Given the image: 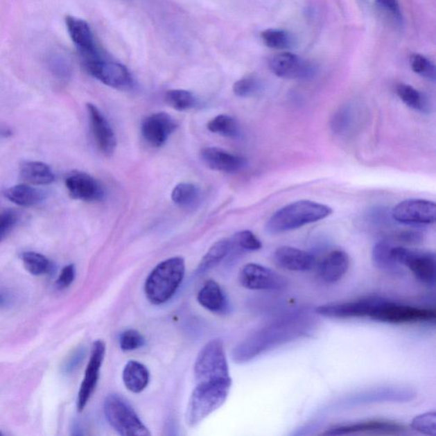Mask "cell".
<instances>
[{
    "instance_id": "obj_1",
    "label": "cell",
    "mask_w": 436,
    "mask_h": 436,
    "mask_svg": "<svg viewBox=\"0 0 436 436\" xmlns=\"http://www.w3.org/2000/svg\"><path fill=\"white\" fill-rule=\"evenodd\" d=\"M316 327L317 322L311 309L288 311L250 334L234 348L233 359L237 363H248L279 346L312 336Z\"/></svg>"
},
{
    "instance_id": "obj_2",
    "label": "cell",
    "mask_w": 436,
    "mask_h": 436,
    "mask_svg": "<svg viewBox=\"0 0 436 436\" xmlns=\"http://www.w3.org/2000/svg\"><path fill=\"white\" fill-rule=\"evenodd\" d=\"M333 213L326 204L311 200H298L274 212L265 229L268 234H279L322 221Z\"/></svg>"
},
{
    "instance_id": "obj_3",
    "label": "cell",
    "mask_w": 436,
    "mask_h": 436,
    "mask_svg": "<svg viewBox=\"0 0 436 436\" xmlns=\"http://www.w3.org/2000/svg\"><path fill=\"white\" fill-rule=\"evenodd\" d=\"M185 274V262L175 256L158 264L147 278L145 293L154 304H162L171 299L180 286Z\"/></svg>"
},
{
    "instance_id": "obj_4",
    "label": "cell",
    "mask_w": 436,
    "mask_h": 436,
    "mask_svg": "<svg viewBox=\"0 0 436 436\" xmlns=\"http://www.w3.org/2000/svg\"><path fill=\"white\" fill-rule=\"evenodd\" d=\"M231 385L232 380L198 383L189 399L186 413L189 426H196L221 408L229 396Z\"/></svg>"
},
{
    "instance_id": "obj_5",
    "label": "cell",
    "mask_w": 436,
    "mask_h": 436,
    "mask_svg": "<svg viewBox=\"0 0 436 436\" xmlns=\"http://www.w3.org/2000/svg\"><path fill=\"white\" fill-rule=\"evenodd\" d=\"M375 322L390 324L435 323V308H419L377 297L369 317Z\"/></svg>"
},
{
    "instance_id": "obj_6",
    "label": "cell",
    "mask_w": 436,
    "mask_h": 436,
    "mask_svg": "<svg viewBox=\"0 0 436 436\" xmlns=\"http://www.w3.org/2000/svg\"><path fill=\"white\" fill-rule=\"evenodd\" d=\"M104 412L110 426L123 436H148L150 432L141 422L133 408L118 394L107 396Z\"/></svg>"
},
{
    "instance_id": "obj_7",
    "label": "cell",
    "mask_w": 436,
    "mask_h": 436,
    "mask_svg": "<svg viewBox=\"0 0 436 436\" xmlns=\"http://www.w3.org/2000/svg\"><path fill=\"white\" fill-rule=\"evenodd\" d=\"M80 55L85 69L103 84L119 89H125L132 87V77L124 65L104 60L101 57L98 50Z\"/></svg>"
},
{
    "instance_id": "obj_8",
    "label": "cell",
    "mask_w": 436,
    "mask_h": 436,
    "mask_svg": "<svg viewBox=\"0 0 436 436\" xmlns=\"http://www.w3.org/2000/svg\"><path fill=\"white\" fill-rule=\"evenodd\" d=\"M197 382L232 380L223 342L215 339L200 350L195 364Z\"/></svg>"
},
{
    "instance_id": "obj_9",
    "label": "cell",
    "mask_w": 436,
    "mask_h": 436,
    "mask_svg": "<svg viewBox=\"0 0 436 436\" xmlns=\"http://www.w3.org/2000/svg\"><path fill=\"white\" fill-rule=\"evenodd\" d=\"M417 396L415 390L400 386L374 387L360 391L342 398L338 402L339 408H349L380 403H408Z\"/></svg>"
},
{
    "instance_id": "obj_10",
    "label": "cell",
    "mask_w": 436,
    "mask_h": 436,
    "mask_svg": "<svg viewBox=\"0 0 436 436\" xmlns=\"http://www.w3.org/2000/svg\"><path fill=\"white\" fill-rule=\"evenodd\" d=\"M391 254L400 265L408 267L417 281L428 286H435V255L434 252L397 247L391 249Z\"/></svg>"
},
{
    "instance_id": "obj_11",
    "label": "cell",
    "mask_w": 436,
    "mask_h": 436,
    "mask_svg": "<svg viewBox=\"0 0 436 436\" xmlns=\"http://www.w3.org/2000/svg\"><path fill=\"white\" fill-rule=\"evenodd\" d=\"M238 281L247 289L274 292L284 290L288 285V279L258 263H248L242 268Z\"/></svg>"
},
{
    "instance_id": "obj_12",
    "label": "cell",
    "mask_w": 436,
    "mask_h": 436,
    "mask_svg": "<svg viewBox=\"0 0 436 436\" xmlns=\"http://www.w3.org/2000/svg\"><path fill=\"white\" fill-rule=\"evenodd\" d=\"M391 215L394 221L403 225H428L435 222L436 206L428 200H406L394 207Z\"/></svg>"
},
{
    "instance_id": "obj_13",
    "label": "cell",
    "mask_w": 436,
    "mask_h": 436,
    "mask_svg": "<svg viewBox=\"0 0 436 436\" xmlns=\"http://www.w3.org/2000/svg\"><path fill=\"white\" fill-rule=\"evenodd\" d=\"M268 66L272 73L282 79H308L315 73V68L311 63L290 52L274 55L268 61Z\"/></svg>"
},
{
    "instance_id": "obj_14",
    "label": "cell",
    "mask_w": 436,
    "mask_h": 436,
    "mask_svg": "<svg viewBox=\"0 0 436 436\" xmlns=\"http://www.w3.org/2000/svg\"><path fill=\"white\" fill-rule=\"evenodd\" d=\"M105 353V342L98 340L93 344L91 358H89L85 377L82 381L79 394H78L77 408L79 412L83 411L87 407L89 399L98 385L100 370Z\"/></svg>"
},
{
    "instance_id": "obj_15",
    "label": "cell",
    "mask_w": 436,
    "mask_h": 436,
    "mask_svg": "<svg viewBox=\"0 0 436 436\" xmlns=\"http://www.w3.org/2000/svg\"><path fill=\"white\" fill-rule=\"evenodd\" d=\"M377 300V297H367L363 299L331 303L315 308V313L322 317L329 319L368 318Z\"/></svg>"
},
{
    "instance_id": "obj_16",
    "label": "cell",
    "mask_w": 436,
    "mask_h": 436,
    "mask_svg": "<svg viewBox=\"0 0 436 436\" xmlns=\"http://www.w3.org/2000/svg\"><path fill=\"white\" fill-rule=\"evenodd\" d=\"M407 433V428L397 423L387 420H369L364 422L346 424L330 428L323 435H401Z\"/></svg>"
},
{
    "instance_id": "obj_17",
    "label": "cell",
    "mask_w": 436,
    "mask_h": 436,
    "mask_svg": "<svg viewBox=\"0 0 436 436\" xmlns=\"http://www.w3.org/2000/svg\"><path fill=\"white\" fill-rule=\"evenodd\" d=\"M87 109L89 128L96 146L103 155H113L117 147V139L110 122L94 104L88 103Z\"/></svg>"
},
{
    "instance_id": "obj_18",
    "label": "cell",
    "mask_w": 436,
    "mask_h": 436,
    "mask_svg": "<svg viewBox=\"0 0 436 436\" xmlns=\"http://www.w3.org/2000/svg\"><path fill=\"white\" fill-rule=\"evenodd\" d=\"M177 125L170 114L156 113L149 115L141 123V132L145 141L151 146L159 148L168 140Z\"/></svg>"
},
{
    "instance_id": "obj_19",
    "label": "cell",
    "mask_w": 436,
    "mask_h": 436,
    "mask_svg": "<svg viewBox=\"0 0 436 436\" xmlns=\"http://www.w3.org/2000/svg\"><path fill=\"white\" fill-rule=\"evenodd\" d=\"M71 198L85 202L102 200L104 189L100 182L91 175L84 173H70L65 180Z\"/></svg>"
},
{
    "instance_id": "obj_20",
    "label": "cell",
    "mask_w": 436,
    "mask_h": 436,
    "mask_svg": "<svg viewBox=\"0 0 436 436\" xmlns=\"http://www.w3.org/2000/svg\"><path fill=\"white\" fill-rule=\"evenodd\" d=\"M200 158L208 168L222 173H237L247 165V162L241 156L216 147L203 148L200 152Z\"/></svg>"
},
{
    "instance_id": "obj_21",
    "label": "cell",
    "mask_w": 436,
    "mask_h": 436,
    "mask_svg": "<svg viewBox=\"0 0 436 436\" xmlns=\"http://www.w3.org/2000/svg\"><path fill=\"white\" fill-rule=\"evenodd\" d=\"M274 260L279 267L297 272L311 270L316 263L311 253L292 247H279L274 252Z\"/></svg>"
},
{
    "instance_id": "obj_22",
    "label": "cell",
    "mask_w": 436,
    "mask_h": 436,
    "mask_svg": "<svg viewBox=\"0 0 436 436\" xmlns=\"http://www.w3.org/2000/svg\"><path fill=\"white\" fill-rule=\"evenodd\" d=\"M349 267L347 253L342 250H335L329 253L318 266V274L326 283H336L345 277Z\"/></svg>"
},
{
    "instance_id": "obj_23",
    "label": "cell",
    "mask_w": 436,
    "mask_h": 436,
    "mask_svg": "<svg viewBox=\"0 0 436 436\" xmlns=\"http://www.w3.org/2000/svg\"><path fill=\"white\" fill-rule=\"evenodd\" d=\"M66 24L71 39L76 44L80 53L96 49L91 28L87 21L68 16L66 17Z\"/></svg>"
},
{
    "instance_id": "obj_24",
    "label": "cell",
    "mask_w": 436,
    "mask_h": 436,
    "mask_svg": "<svg viewBox=\"0 0 436 436\" xmlns=\"http://www.w3.org/2000/svg\"><path fill=\"white\" fill-rule=\"evenodd\" d=\"M197 299L201 306L211 312L222 314L228 309V300L217 282L209 281L200 289Z\"/></svg>"
},
{
    "instance_id": "obj_25",
    "label": "cell",
    "mask_w": 436,
    "mask_h": 436,
    "mask_svg": "<svg viewBox=\"0 0 436 436\" xmlns=\"http://www.w3.org/2000/svg\"><path fill=\"white\" fill-rule=\"evenodd\" d=\"M20 176L22 180L33 185H49L54 182L53 171L46 163L24 162L20 164Z\"/></svg>"
},
{
    "instance_id": "obj_26",
    "label": "cell",
    "mask_w": 436,
    "mask_h": 436,
    "mask_svg": "<svg viewBox=\"0 0 436 436\" xmlns=\"http://www.w3.org/2000/svg\"><path fill=\"white\" fill-rule=\"evenodd\" d=\"M123 381L130 392L139 394L146 389L149 382V372L144 365L130 360L123 371Z\"/></svg>"
},
{
    "instance_id": "obj_27",
    "label": "cell",
    "mask_w": 436,
    "mask_h": 436,
    "mask_svg": "<svg viewBox=\"0 0 436 436\" xmlns=\"http://www.w3.org/2000/svg\"><path fill=\"white\" fill-rule=\"evenodd\" d=\"M5 195L11 202L24 207H35L46 198L44 192L28 184L15 185L6 189Z\"/></svg>"
},
{
    "instance_id": "obj_28",
    "label": "cell",
    "mask_w": 436,
    "mask_h": 436,
    "mask_svg": "<svg viewBox=\"0 0 436 436\" xmlns=\"http://www.w3.org/2000/svg\"><path fill=\"white\" fill-rule=\"evenodd\" d=\"M392 245L387 241H378L372 251V260L378 270L392 274H401V268L391 254Z\"/></svg>"
},
{
    "instance_id": "obj_29",
    "label": "cell",
    "mask_w": 436,
    "mask_h": 436,
    "mask_svg": "<svg viewBox=\"0 0 436 436\" xmlns=\"http://www.w3.org/2000/svg\"><path fill=\"white\" fill-rule=\"evenodd\" d=\"M231 248H232V244H231V241L229 240H222L216 242V243L209 249V251L207 254L204 256L202 260H201L197 272H198L199 274H204L206 273L207 271L217 266L218 264L229 254Z\"/></svg>"
},
{
    "instance_id": "obj_30",
    "label": "cell",
    "mask_w": 436,
    "mask_h": 436,
    "mask_svg": "<svg viewBox=\"0 0 436 436\" xmlns=\"http://www.w3.org/2000/svg\"><path fill=\"white\" fill-rule=\"evenodd\" d=\"M264 44L277 50H288L295 46L296 40L286 30L270 28L261 33Z\"/></svg>"
},
{
    "instance_id": "obj_31",
    "label": "cell",
    "mask_w": 436,
    "mask_h": 436,
    "mask_svg": "<svg viewBox=\"0 0 436 436\" xmlns=\"http://www.w3.org/2000/svg\"><path fill=\"white\" fill-rule=\"evenodd\" d=\"M200 190L197 186L190 182H182L171 192V200L181 207H191L198 202Z\"/></svg>"
},
{
    "instance_id": "obj_32",
    "label": "cell",
    "mask_w": 436,
    "mask_h": 436,
    "mask_svg": "<svg viewBox=\"0 0 436 436\" xmlns=\"http://www.w3.org/2000/svg\"><path fill=\"white\" fill-rule=\"evenodd\" d=\"M396 93L406 105L413 110L426 113L428 111L427 101L422 93L419 92L411 85L400 84L397 85Z\"/></svg>"
},
{
    "instance_id": "obj_33",
    "label": "cell",
    "mask_w": 436,
    "mask_h": 436,
    "mask_svg": "<svg viewBox=\"0 0 436 436\" xmlns=\"http://www.w3.org/2000/svg\"><path fill=\"white\" fill-rule=\"evenodd\" d=\"M211 132L226 137H237L240 135V125L236 119L227 114H220L207 124Z\"/></svg>"
},
{
    "instance_id": "obj_34",
    "label": "cell",
    "mask_w": 436,
    "mask_h": 436,
    "mask_svg": "<svg viewBox=\"0 0 436 436\" xmlns=\"http://www.w3.org/2000/svg\"><path fill=\"white\" fill-rule=\"evenodd\" d=\"M21 259L26 270L30 274L36 275V277L50 273L52 270L51 261L46 256L40 254L39 252H24L21 256Z\"/></svg>"
},
{
    "instance_id": "obj_35",
    "label": "cell",
    "mask_w": 436,
    "mask_h": 436,
    "mask_svg": "<svg viewBox=\"0 0 436 436\" xmlns=\"http://www.w3.org/2000/svg\"><path fill=\"white\" fill-rule=\"evenodd\" d=\"M167 104L177 111H185L195 106L196 98L192 92L185 89H171L166 93Z\"/></svg>"
},
{
    "instance_id": "obj_36",
    "label": "cell",
    "mask_w": 436,
    "mask_h": 436,
    "mask_svg": "<svg viewBox=\"0 0 436 436\" xmlns=\"http://www.w3.org/2000/svg\"><path fill=\"white\" fill-rule=\"evenodd\" d=\"M354 111L350 107H344L333 114L331 121V128L335 134L344 135L352 128L354 123Z\"/></svg>"
},
{
    "instance_id": "obj_37",
    "label": "cell",
    "mask_w": 436,
    "mask_h": 436,
    "mask_svg": "<svg viewBox=\"0 0 436 436\" xmlns=\"http://www.w3.org/2000/svg\"><path fill=\"white\" fill-rule=\"evenodd\" d=\"M231 244L242 252H256L262 248V242L249 230L241 231L234 234Z\"/></svg>"
},
{
    "instance_id": "obj_38",
    "label": "cell",
    "mask_w": 436,
    "mask_h": 436,
    "mask_svg": "<svg viewBox=\"0 0 436 436\" xmlns=\"http://www.w3.org/2000/svg\"><path fill=\"white\" fill-rule=\"evenodd\" d=\"M410 64L413 72L419 74L420 76L435 82L436 79L435 66L430 60L423 55L413 54L410 58Z\"/></svg>"
},
{
    "instance_id": "obj_39",
    "label": "cell",
    "mask_w": 436,
    "mask_h": 436,
    "mask_svg": "<svg viewBox=\"0 0 436 436\" xmlns=\"http://www.w3.org/2000/svg\"><path fill=\"white\" fill-rule=\"evenodd\" d=\"M411 428L420 434L435 436L436 413L430 412L415 417L412 421Z\"/></svg>"
},
{
    "instance_id": "obj_40",
    "label": "cell",
    "mask_w": 436,
    "mask_h": 436,
    "mask_svg": "<svg viewBox=\"0 0 436 436\" xmlns=\"http://www.w3.org/2000/svg\"><path fill=\"white\" fill-rule=\"evenodd\" d=\"M260 82L254 76L242 78L234 83L233 91L240 98H249L259 91Z\"/></svg>"
},
{
    "instance_id": "obj_41",
    "label": "cell",
    "mask_w": 436,
    "mask_h": 436,
    "mask_svg": "<svg viewBox=\"0 0 436 436\" xmlns=\"http://www.w3.org/2000/svg\"><path fill=\"white\" fill-rule=\"evenodd\" d=\"M376 5L386 17L392 20L396 25H401L403 17L398 0H376Z\"/></svg>"
},
{
    "instance_id": "obj_42",
    "label": "cell",
    "mask_w": 436,
    "mask_h": 436,
    "mask_svg": "<svg viewBox=\"0 0 436 436\" xmlns=\"http://www.w3.org/2000/svg\"><path fill=\"white\" fill-rule=\"evenodd\" d=\"M145 339L139 331L136 330H128L124 331L119 338V345L123 351H133L143 347Z\"/></svg>"
},
{
    "instance_id": "obj_43",
    "label": "cell",
    "mask_w": 436,
    "mask_h": 436,
    "mask_svg": "<svg viewBox=\"0 0 436 436\" xmlns=\"http://www.w3.org/2000/svg\"><path fill=\"white\" fill-rule=\"evenodd\" d=\"M18 221L16 211L6 210L0 212V242L12 231Z\"/></svg>"
},
{
    "instance_id": "obj_44",
    "label": "cell",
    "mask_w": 436,
    "mask_h": 436,
    "mask_svg": "<svg viewBox=\"0 0 436 436\" xmlns=\"http://www.w3.org/2000/svg\"><path fill=\"white\" fill-rule=\"evenodd\" d=\"M51 72L60 80H67L70 76L71 68L69 63L64 58L55 55L50 61Z\"/></svg>"
},
{
    "instance_id": "obj_45",
    "label": "cell",
    "mask_w": 436,
    "mask_h": 436,
    "mask_svg": "<svg viewBox=\"0 0 436 436\" xmlns=\"http://www.w3.org/2000/svg\"><path fill=\"white\" fill-rule=\"evenodd\" d=\"M76 266L73 264H69L62 268L61 274H59L57 282H55V286L59 290L68 288L76 279Z\"/></svg>"
},
{
    "instance_id": "obj_46",
    "label": "cell",
    "mask_w": 436,
    "mask_h": 436,
    "mask_svg": "<svg viewBox=\"0 0 436 436\" xmlns=\"http://www.w3.org/2000/svg\"><path fill=\"white\" fill-rule=\"evenodd\" d=\"M85 351L83 349H77L71 355L68 360L65 361L63 366V372L67 374H71L79 366L81 361L83 360Z\"/></svg>"
},
{
    "instance_id": "obj_47",
    "label": "cell",
    "mask_w": 436,
    "mask_h": 436,
    "mask_svg": "<svg viewBox=\"0 0 436 436\" xmlns=\"http://www.w3.org/2000/svg\"><path fill=\"white\" fill-rule=\"evenodd\" d=\"M399 240L406 242V243H419L422 241L423 234L419 232H415V231H405L401 232L398 236Z\"/></svg>"
},
{
    "instance_id": "obj_48",
    "label": "cell",
    "mask_w": 436,
    "mask_h": 436,
    "mask_svg": "<svg viewBox=\"0 0 436 436\" xmlns=\"http://www.w3.org/2000/svg\"><path fill=\"white\" fill-rule=\"evenodd\" d=\"M5 297H3V295H1V294H0V305H2L3 303H5Z\"/></svg>"
},
{
    "instance_id": "obj_49",
    "label": "cell",
    "mask_w": 436,
    "mask_h": 436,
    "mask_svg": "<svg viewBox=\"0 0 436 436\" xmlns=\"http://www.w3.org/2000/svg\"><path fill=\"white\" fill-rule=\"evenodd\" d=\"M3 434L1 433V432H0V435H2Z\"/></svg>"
}]
</instances>
